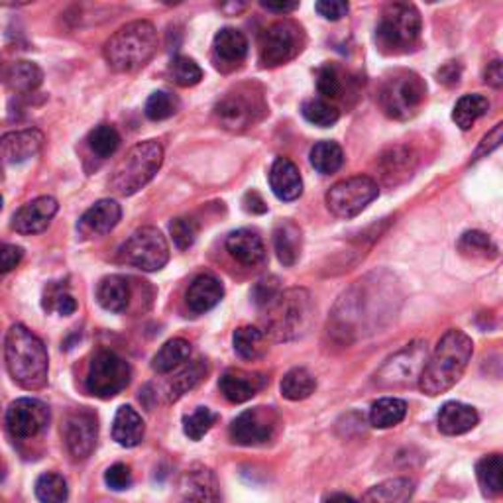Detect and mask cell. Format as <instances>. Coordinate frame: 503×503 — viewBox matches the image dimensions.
I'll return each mask as SVG.
<instances>
[{
    "label": "cell",
    "instance_id": "cell-40",
    "mask_svg": "<svg viewBox=\"0 0 503 503\" xmlns=\"http://www.w3.org/2000/svg\"><path fill=\"white\" fill-rule=\"evenodd\" d=\"M34 491L40 503H66L69 498L67 480L56 472L42 474L40 478L35 480Z\"/></svg>",
    "mask_w": 503,
    "mask_h": 503
},
{
    "label": "cell",
    "instance_id": "cell-24",
    "mask_svg": "<svg viewBox=\"0 0 503 503\" xmlns=\"http://www.w3.org/2000/svg\"><path fill=\"white\" fill-rule=\"evenodd\" d=\"M214 61L221 67L235 69L248 56V40L246 35L236 28H222L217 32L213 42Z\"/></svg>",
    "mask_w": 503,
    "mask_h": 503
},
{
    "label": "cell",
    "instance_id": "cell-33",
    "mask_svg": "<svg viewBox=\"0 0 503 503\" xmlns=\"http://www.w3.org/2000/svg\"><path fill=\"white\" fill-rule=\"evenodd\" d=\"M189 356H191V344L185 338H172L158 350L154 360H151V368L158 374L174 372L175 368L189 360Z\"/></svg>",
    "mask_w": 503,
    "mask_h": 503
},
{
    "label": "cell",
    "instance_id": "cell-1",
    "mask_svg": "<svg viewBox=\"0 0 503 503\" xmlns=\"http://www.w3.org/2000/svg\"><path fill=\"white\" fill-rule=\"evenodd\" d=\"M474 352V343L466 332L451 329L438 340L430 360L419 377V390L435 398L458 383L468 368Z\"/></svg>",
    "mask_w": 503,
    "mask_h": 503
},
{
    "label": "cell",
    "instance_id": "cell-55",
    "mask_svg": "<svg viewBox=\"0 0 503 503\" xmlns=\"http://www.w3.org/2000/svg\"><path fill=\"white\" fill-rule=\"evenodd\" d=\"M348 3H340V0H322V3L314 4V11H317L322 18L327 20L337 22L340 18H344L348 14Z\"/></svg>",
    "mask_w": 503,
    "mask_h": 503
},
{
    "label": "cell",
    "instance_id": "cell-18",
    "mask_svg": "<svg viewBox=\"0 0 503 503\" xmlns=\"http://www.w3.org/2000/svg\"><path fill=\"white\" fill-rule=\"evenodd\" d=\"M122 219L120 205L112 199L97 201L83 217L79 219L77 232L83 238H98L109 235Z\"/></svg>",
    "mask_w": 503,
    "mask_h": 503
},
{
    "label": "cell",
    "instance_id": "cell-51",
    "mask_svg": "<svg viewBox=\"0 0 503 503\" xmlns=\"http://www.w3.org/2000/svg\"><path fill=\"white\" fill-rule=\"evenodd\" d=\"M280 293L282 290H280V282H277V277H264V280H259L254 290H252V299H254L258 307H267V305L272 303Z\"/></svg>",
    "mask_w": 503,
    "mask_h": 503
},
{
    "label": "cell",
    "instance_id": "cell-38",
    "mask_svg": "<svg viewBox=\"0 0 503 503\" xmlns=\"http://www.w3.org/2000/svg\"><path fill=\"white\" fill-rule=\"evenodd\" d=\"M476 476H478V484L482 493L486 498H498L503 486H501V456L490 454L484 456L482 460L476 464Z\"/></svg>",
    "mask_w": 503,
    "mask_h": 503
},
{
    "label": "cell",
    "instance_id": "cell-14",
    "mask_svg": "<svg viewBox=\"0 0 503 503\" xmlns=\"http://www.w3.org/2000/svg\"><path fill=\"white\" fill-rule=\"evenodd\" d=\"M280 429V413L274 407H252L232 421L230 438L240 446H258L272 440Z\"/></svg>",
    "mask_w": 503,
    "mask_h": 503
},
{
    "label": "cell",
    "instance_id": "cell-15",
    "mask_svg": "<svg viewBox=\"0 0 503 503\" xmlns=\"http://www.w3.org/2000/svg\"><path fill=\"white\" fill-rule=\"evenodd\" d=\"M50 423V409L35 398L16 399L6 411V429L14 438H34Z\"/></svg>",
    "mask_w": 503,
    "mask_h": 503
},
{
    "label": "cell",
    "instance_id": "cell-12",
    "mask_svg": "<svg viewBox=\"0 0 503 503\" xmlns=\"http://www.w3.org/2000/svg\"><path fill=\"white\" fill-rule=\"evenodd\" d=\"M305 46V32L299 24L282 20L269 26L259 40V61L264 67H280L295 59Z\"/></svg>",
    "mask_w": 503,
    "mask_h": 503
},
{
    "label": "cell",
    "instance_id": "cell-57",
    "mask_svg": "<svg viewBox=\"0 0 503 503\" xmlns=\"http://www.w3.org/2000/svg\"><path fill=\"white\" fill-rule=\"evenodd\" d=\"M460 79V66L456 61H448L446 66L438 71V81H443L445 85H456Z\"/></svg>",
    "mask_w": 503,
    "mask_h": 503
},
{
    "label": "cell",
    "instance_id": "cell-54",
    "mask_svg": "<svg viewBox=\"0 0 503 503\" xmlns=\"http://www.w3.org/2000/svg\"><path fill=\"white\" fill-rule=\"evenodd\" d=\"M24 258V250L16 244L0 246V274L12 272L14 267L20 266Z\"/></svg>",
    "mask_w": 503,
    "mask_h": 503
},
{
    "label": "cell",
    "instance_id": "cell-47",
    "mask_svg": "<svg viewBox=\"0 0 503 503\" xmlns=\"http://www.w3.org/2000/svg\"><path fill=\"white\" fill-rule=\"evenodd\" d=\"M169 74H172L179 87H195L203 79V69L199 67V63L187 56L174 58V61L169 63Z\"/></svg>",
    "mask_w": 503,
    "mask_h": 503
},
{
    "label": "cell",
    "instance_id": "cell-7",
    "mask_svg": "<svg viewBox=\"0 0 503 503\" xmlns=\"http://www.w3.org/2000/svg\"><path fill=\"white\" fill-rule=\"evenodd\" d=\"M427 101V85L415 71H395L380 91L382 111L395 120H409Z\"/></svg>",
    "mask_w": 503,
    "mask_h": 503
},
{
    "label": "cell",
    "instance_id": "cell-36",
    "mask_svg": "<svg viewBox=\"0 0 503 503\" xmlns=\"http://www.w3.org/2000/svg\"><path fill=\"white\" fill-rule=\"evenodd\" d=\"M42 307L46 313H58L59 317H69L77 311V301L69 291L67 283L51 282L43 287Z\"/></svg>",
    "mask_w": 503,
    "mask_h": 503
},
{
    "label": "cell",
    "instance_id": "cell-30",
    "mask_svg": "<svg viewBox=\"0 0 503 503\" xmlns=\"http://www.w3.org/2000/svg\"><path fill=\"white\" fill-rule=\"evenodd\" d=\"M415 491V482L409 478H391L370 488L358 503H407Z\"/></svg>",
    "mask_w": 503,
    "mask_h": 503
},
{
    "label": "cell",
    "instance_id": "cell-13",
    "mask_svg": "<svg viewBox=\"0 0 503 503\" xmlns=\"http://www.w3.org/2000/svg\"><path fill=\"white\" fill-rule=\"evenodd\" d=\"M427 364V344L425 343H411L401 352L395 354L385 362L380 372L375 374V383L380 388H407L413 382H419L421 372Z\"/></svg>",
    "mask_w": 503,
    "mask_h": 503
},
{
    "label": "cell",
    "instance_id": "cell-16",
    "mask_svg": "<svg viewBox=\"0 0 503 503\" xmlns=\"http://www.w3.org/2000/svg\"><path fill=\"white\" fill-rule=\"evenodd\" d=\"M63 437H66L69 454L75 460H87L95 451L98 437L95 413L89 409H77L71 413L66 421V427H63Z\"/></svg>",
    "mask_w": 503,
    "mask_h": 503
},
{
    "label": "cell",
    "instance_id": "cell-20",
    "mask_svg": "<svg viewBox=\"0 0 503 503\" xmlns=\"http://www.w3.org/2000/svg\"><path fill=\"white\" fill-rule=\"evenodd\" d=\"M266 377L256 372L244 370H227L219 380V390L230 403H246L264 388Z\"/></svg>",
    "mask_w": 503,
    "mask_h": 503
},
{
    "label": "cell",
    "instance_id": "cell-56",
    "mask_svg": "<svg viewBox=\"0 0 503 503\" xmlns=\"http://www.w3.org/2000/svg\"><path fill=\"white\" fill-rule=\"evenodd\" d=\"M484 81L488 85H491L493 89H499L503 85V66L501 59H493L491 63H488L486 71H484Z\"/></svg>",
    "mask_w": 503,
    "mask_h": 503
},
{
    "label": "cell",
    "instance_id": "cell-53",
    "mask_svg": "<svg viewBox=\"0 0 503 503\" xmlns=\"http://www.w3.org/2000/svg\"><path fill=\"white\" fill-rule=\"evenodd\" d=\"M501 132H503V124H501V122L493 126V130H491V132H488L486 136L482 138L480 146L476 148L472 161H478V159H482V158H486L488 154H491L493 150H498V148H499V143H501Z\"/></svg>",
    "mask_w": 503,
    "mask_h": 503
},
{
    "label": "cell",
    "instance_id": "cell-27",
    "mask_svg": "<svg viewBox=\"0 0 503 503\" xmlns=\"http://www.w3.org/2000/svg\"><path fill=\"white\" fill-rule=\"evenodd\" d=\"M143 433H146V425L140 413L130 406L119 407L112 421V438L116 443L124 448H134L142 443Z\"/></svg>",
    "mask_w": 503,
    "mask_h": 503
},
{
    "label": "cell",
    "instance_id": "cell-6",
    "mask_svg": "<svg viewBox=\"0 0 503 503\" xmlns=\"http://www.w3.org/2000/svg\"><path fill=\"white\" fill-rule=\"evenodd\" d=\"M421 14L415 4L393 3L385 6L375 28V42L385 53L409 51L421 38Z\"/></svg>",
    "mask_w": 503,
    "mask_h": 503
},
{
    "label": "cell",
    "instance_id": "cell-31",
    "mask_svg": "<svg viewBox=\"0 0 503 503\" xmlns=\"http://www.w3.org/2000/svg\"><path fill=\"white\" fill-rule=\"evenodd\" d=\"M232 344H235V352L242 360L254 362L259 360L267 352L266 332L256 327H240L235 330L232 337Z\"/></svg>",
    "mask_w": 503,
    "mask_h": 503
},
{
    "label": "cell",
    "instance_id": "cell-21",
    "mask_svg": "<svg viewBox=\"0 0 503 503\" xmlns=\"http://www.w3.org/2000/svg\"><path fill=\"white\" fill-rule=\"evenodd\" d=\"M227 250L244 267H258L266 262L264 240L256 230L240 228L230 232L227 238Z\"/></svg>",
    "mask_w": 503,
    "mask_h": 503
},
{
    "label": "cell",
    "instance_id": "cell-52",
    "mask_svg": "<svg viewBox=\"0 0 503 503\" xmlns=\"http://www.w3.org/2000/svg\"><path fill=\"white\" fill-rule=\"evenodd\" d=\"M104 484L114 491L128 490L132 486V470L130 466H126L122 462L112 464L109 470L104 472Z\"/></svg>",
    "mask_w": 503,
    "mask_h": 503
},
{
    "label": "cell",
    "instance_id": "cell-44",
    "mask_svg": "<svg viewBox=\"0 0 503 503\" xmlns=\"http://www.w3.org/2000/svg\"><path fill=\"white\" fill-rule=\"evenodd\" d=\"M301 112L305 116V120L321 126V128H329V126H335L340 119V112L337 106H332L325 98H309L301 106Z\"/></svg>",
    "mask_w": 503,
    "mask_h": 503
},
{
    "label": "cell",
    "instance_id": "cell-48",
    "mask_svg": "<svg viewBox=\"0 0 503 503\" xmlns=\"http://www.w3.org/2000/svg\"><path fill=\"white\" fill-rule=\"evenodd\" d=\"M169 232H172V238L179 250H189L199 236V224L189 217H179L169 224Z\"/></svg>",
    "mask_w": 503,
    "mask_h": 503
},
{
    "label": "cell",
    "instance_id": "cell-8",
    "mask_svg": "<svg viewBox=\"0 0 503 503\" xmlns=\"http://www.w3.org/2000/svg\"><path fill=\"white\" fill-rule=\"evenodd\" d=\"M267 111L264 91L258 85H240L214 104V119L224 130L242 132L262 120Z\"/></svg>",
    "mask_w": 503,
    "mask_h": 503
},
{
    "label": "cell",
    "instance_id": "cell-26",
    "mask_svg": "<svg viewBox=\"0 0 503 503\" xmlns=\"http://www.w3.org/2000/svg\"><path fill=\"white\" fill-rule=\"evenodd\" d=\"M478 411H476L472 406H466V403L460 401H448L445 403L443 407L438 411L437 423H438V430L443 435L448 437H458L464 435L472 430L476 425H478Z\"/></svg>",
    "mask_w": 503,
    "mask_h": 503
},
{
    "label": "cell",
    "instance_id": "cell-37",
    "mask_svg": "<svg viewBox=\"0 0 503 503\" xmlns=\"http://www.w3.org/2000/svg\"><path fill=\"white\" fill-rule=\"evenodd\" d=\"M309 158H311V166L322 175L337 174L344 164L343 148H340L337 142H330V140L314 143Z\"/></svg>",
    "mask_w": 503,
    "mask_h": 503
},
{
    "label": "cell",
    "instance_id": "cell-2",
    "mask_svg": "<svg viewBox=\"0 0 503 503\" xmlns=\"http://www.w3.org/2000/svg\"><path fill=\"white\" fill-rule=\"evenodd\" d=\"M4 358L8 374L20 388L35 391L48 383L50 358L46 344L28 327L18 322L8 329Z\"/></svg>",
    "mask_w": 503,
    "mask_h": 503
},
{
    "label": "cell",
    "instance_id": "cell-5",
    "mask_svg": "<svg viewBox=\"0 0 503 503\" xmlns=\"http://www.w3.org/2000/svg\"><path fill=\"white\" fill-rule=\"evenodd\" d=\"M266 309V335L277 343L303 337L313 322L311 295L305 290L282 291Z\"/></svg>",
    "mask_w": 503,
    "mask_h": 503
},
{
    "label": "cell",
    "instance_id": "cell-45",
    "mask_svg": "<svg viewBox=\"0 0 503 503\" xmlns=\"http://www.w3.org/2000/svg\"><path fill=\"white\" fill-rule=\"evenodd\" d=\"M217 413L209 407H197L193 413L183 417V433L191 440H201L217 423Z\"/></svg>",
    "mask_w": 503,
    "mask_h": 503
},
{
    "label": "cell",
    "instance_id": "cell-60",
    "mask_svg": "<svg viewBox=\"0 0 503 503\" xmlns=\"http://www.w3.org/2000/svg\"><path fill=\"white\" fill-rule=\"evenodd\" d=\"M325 503H358L352 496H346V493H332L325 499Z\"/></svg>",
    "mask_w": 503,
    "mask_h": 503
},
{
    "label": "cell",
    "instance_id": "cell-19",
    "mask_svg": "<svg viewBox=\"0 0 503 503\" xmlns=\"http://www.w3.org/2000/svg\"><path fill=\"white\" fill-rule=\"evenodd\" d=\"M43 148V134L38 128L8 132L0 138V159L6 164H22L38 156Z\"/></svg>",
    "mask_w": 503,
    "mask_h": 503
},
{
    "label": "cell",
    "instance_id": "cell-9",
    "mask_svg": "<svg viewBox=\"0 0 503 503\" xmlns=\"http://www.w3.org/2000/svg\"><path fill=\"white\" fill-rule=\"evenodd\" d=\"M132 377L130 364L111 350H98L89 364L85 388L98 399H111L128 388Z\"/></svg>",
    "mask_w": 503,
    "mask_h": 503
},
{
    "label": "cell",
    "instance_id": "cell-11",
    "mask_svg": "<svg viewBox=\"0 0 503 503\" xmlns=\"http://www.w3.org/2000/svg\"><path fill=\"white\" fill-rule=\"evenodd\" d=\"M380 195V187L368 175H354L343 179L329 189L327 206L340 219L358 217L368 205Z\"/></svg>",
    "mask_w": 503,
    "mask_h": 503
},
{
    "label": "cell",
    "instance_id": "cell-25",
    "mask_svg": "<svg viewBox=\"0 0 503 503\" xmlns=\"http://www.w3.org/2000/svg\"><path fill=\"white\" fill-rule=\"evenodd\" d=\"M269 187L280 201H295L303 193V179L298 166L287 158H277L269 169Z\"/></svg>",
    "mask_w": 503,
    "mask_h": 503
},
{
    "label": "cell",
    "instance_id": "cell-42",
    "mask_svg": "<svg viewBox=\"0 0 503 503\" xmlns=\"http://www.w3.org/2000/svg\"><path fill=\"white\" fill-rule=\"evenodd\" d=\"M87 143L97 158L106 159V158L114 156V151L119 150L120 134L116 132L114 126L101 124V126H97V128H93L91 134H89Z\"/></svg>",
    "mask_w": 503,
    "mask_h": 503
},
{
    "label": "cell",
    "instance_id": "cell-23",
    "mask_svg": "<svg viewBox=\"0 0 503 503\" xmlns=\"http://www.w3.org/2000/svg\"><path fill=\"white\" fill-rule=\"evenodd\" d=\"M222 298H224V287L219 277H214L211 274H201L195 277L191 285H189V290L185 293V303L193 313L203 314L217 307Z\"/></svg>",
    "mask_w": 503,
    "mask_h": 503
},
{
    "label": "cell",
    "instance_id": "cell-4",
    "mask_svg": "<svg viewBox=\"0 0 503 503\" xmlns=\"http://www.w3.org/2000/svg\"><path fill=\"white\" fill-rule=\"evenodd\" d=\"M161 164H164L161 143L156 140L140 142L126 151V156L116 164L109 179V187L116 195L130 197L156 177Z\"/></svg>",
    "mask_w": 503,
    "mask_h": 503
},
{
    "label": "cell",
    "instance_id": "cell-17",
    "mask_svg": "<svg viewBox=\"0 0 503 503\" xmlns=\"http://www.w3.org/2000/svg\"><path fill=\"white\" fill-rule=\"evenodd\" d=\"M59 205L53 197H38L16 211L12 217V228L18 235H40L50 227L58 214Z\"/></svg>",
    "mask_w": 503,
    "mask_h": 503
},
{
    "label": "cell",
    "instance_id": "cell-29",
    "mask_svg": "<svg viewBox=\"0 0 503 503\" xmlns=\"http://www.w3.org/2000/svg\"><path fill=\"white\" fill-rule=\"evenodd\" d=\"M301 244H303V236L298 224L291 221L277 224V228L274 232V246H275V254L283 266L291 267L295 262H298L301 254Z\"/></svg>",
    "mask_w": 503,
    "mask_h": 503
},
{
    "label": "cell",
    "instance_id": "cell-59",
    "mask_svg": "<svg viewBox=\"0 0 503 503\" xmlns=\"http://www.w3.org/2000/svg\"><path fill=\"white\" fill-rule=\"evenodd\" d=\"M262 6L266 8V11L277 12V14H290V12L298 11V8H299L298 3H280V4H275V3H262Z\"/></svg>",
    "mask_w": 503,
    "mask_h": 503
},
{
    "label": "cell",
    "instance_id": "cell-41",
    "mask_svg": "<svg viewBox=\"0 0 503 503\" xmlns=\"http://www.w3.org/2000/svg\"><path fill=\"white\" fill-rule=\"evenodd\" d=\"M206 375V364L203 360L193 362L189 368L179 374L177 377H174L172 383H169L167 390V399L169 401H177L179 398H183L185 393H189L191 390H195Z\"/></svg>",
    "mask_w": 503,
    "mask_h": 503
},
{
    "label": "cell",
    "instance_id": "cell-49",
    "mask_svg": "<svg viewBox=\"0 0 503 503\" xmlns=\"http://www.w3.org/2000/svg\"><path fill=\"white\" fill-rule=\"evenodd\" d=\"M317 89L325 98H340L343 97V75L335 66H325L317 74Z\"/></svg>",
    "mask_w": 503,
    "mask_h": 503
},
{
    "label": "cell",
    "instance_id": "cell-3",
    "mask_svg": "<svg viewBox=\"0 0 503 503\" xmlns=\"http://www.w3.org/2000/svg\"><path fill=\"white\" fill-rule=\"evenodd\" d=\"M158 50V32L154 24L136 20L122 26L111 35L104 46V59L114 71L128 74L140 69L154 58Z\"/></svg>",
    "mask_w": 503,
    "mask_h": 503
},
{
    "label": "cell",
    "instance_id": "cell-61",
    "mask_svg": "<svg viewBox=\"0 0 503 503\" xmlns=\"http://www.w3.org/2000/svg\"><path fill=\"white\" fill-rule=\"evenodd\" d=\"M0 211H3V197H0Z\"/></svg>",
    "mask_w": 503,
    "mask_h": 503
},
{
    "label": "cell",
    "instance_id": "cell-39",
    "mask_svg": "<svg viewBox=\"0 0 503 503\" xmlns=\"http://www.w3.org/2000/svg\"><path fill=\"white\" fill-rule=\"evenodd\" d=\"M6 79L8 85H11L14 91L32 93L42 85L43 71L32 61H16L12 63V67L8 69Z\"/></svg>",
    "mask_w": 503,
    "mask_h": 503
},
{
    "label": "cell",
    "instance_id": "cell-58",
    "mask_svg": "<svg viewBox=\"0 0 503 503\" xmlns=\"http://www.w3.org/2000/svg\"><path fill=\"white\" fill-rule=\"evenodd\" d=\"M244 209H246L248 213L262 214V213L267 211V206H266L262 197H259L256 191H250V193H246V197H244Z\"/></svg>",
    "mask_w": 503,
    "mask_h": 503
},
{
    "label": "cell",
    "instance_id": "cell-34",
    "mask_svg": "<svg viewBox=\"0 0 503 503\" xmlns=\"http://www.w3.org/2000/svg\"><path fill=\"white\" fill-rule=\"evenodd\" d=\"M407 415V403L399 398H382L372 403L370 423L375 429H391Z\"/></svg>",
    "mask_w": 503,
    "mask_h": 503
},
{
    "label": "cell",
    "instance_id": "cell-32",
    "mask_svg": "<svg viewBox=\"0 0 503 503\" xmlns=\"http://www.w3.org/2000/svg\"><path fill=\"white\" fill-rule=\"evenodd\" d=\"M490 111V101L484 95H464L456 101L453 109V120L460 130H470L484 114Z\"/></svg>",
    "mask_w": 503,
    "mask_h": 503
},
{
    "label": "cell",
    "instance_id": "cell-46",
    "mask_svg": "<svg viewBox=\"0 0 503 503\" xmlns=\"http://www.w3.org/2000/svg\"><path fill=\"white\" fill-rule=\"evenodd\" d=\"M179 111V98L169 93V91H156L151 93L150 98L146 101V116L150 120H166V119H172V116Z\"/></svg>",
    "mask_w": 503,
    "mask_h": 503
},
{
    "label": "cell",
    "instance_id": "cell-50",
    "mask_svg": "<svg viewBox=\"0 0 503 503\" xmlns=\"http://www.w3.org/2000/svg\"><path fill=\"white\" fill-rule=\"evenodd\" d=\"M383 164V175L390 177V175H399V172L407 174L409 172V164H411V154L406 148H391L388 154L383 156L382 159Z\"/></svg>",
    "mask_w": 503,
    "mask_h": 503
},
{
    "label": "cell",
    "instance_id": "cell-10",
    "mask_svg": "<svg viewBox=\"0 0 503 503\" xmlns=\"http://www.w3.org/2000/svg\"><path fill=\"white\" fill-rule=\"evenodd\" d=\"M119 259L143 272H159L169 262V244L158 228L142 227L120 246Z\"/></svg>",
    "mask_w": 503,
    "mask_h": 503
},
{
    "label": "cell",
    "instance_id": "cell-43",
    "mask_svg": "<svg viewBox=\"0 0 503 503\" xmlns=\"http://www.w3.org/2000/svg\"><path fill=\"white\" fill-rule=\"evenodd\" d=\"M458 250H460L464 256H472V258L491 259L498 256V246L493 244L488 235H484V232L478 230L464 232L460 240H458Z\"/></svg>",
    "mask_w": 503,
    "mask_h": 503
},
{
    "label": "cell",
    "instance_id": "cell-35",
    "mask_svg": "<svg viewBox=\"0 0 503 503\" xmlns=\"http://www.w3.org/2000/svg\"><path fill=\"white\" fill-rule=\"evenodd\" d=\"M280 390L285 399L303 401L311 398L314 390H317V380H314V375L307 368H293L283 375Z\"/></svg>",
    "mask_w": 503,
    "mask_h": 503
},
{
    "label": "cell",
    "instance_id": "cell-28",
    "mask_svg": "<svg viewBox=\"0 0 503 503\" xmlns=\"http://www.w3.org/2000/svg\"><path fill=\"white\" fill-rule=\"evenodd\" d=\"M97 301L104 311L122 313L130 303V285L120 275H109L97 287Z\"/></svg>",
    "mask_w": 503,
    "mask_h": 503
},
{
    "label": "cell",
    "instance_id": "cell-22",
    "mask_svg": "<svg viewBox=\"0 0 503 503\" xmlns=\"http://www.w3.org/2000/svg\"><path fill=\"white\" fill-rule=\"evenodd\" d=\"M183 499L187 503H219L221 491L217 476L205 466H193L183 478Z\"/></svg>",
    "mask_w": 503,
    "mask_h": 503
}]
</instances>
